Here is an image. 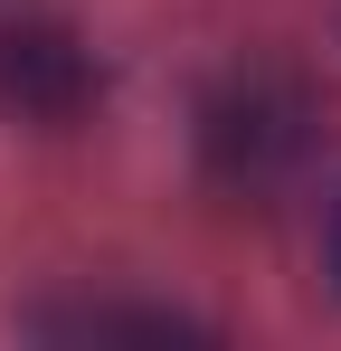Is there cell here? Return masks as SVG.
I'll use <instances>...</instances> for the list:
<instances>
[{"mask_svg":"<svg viewBox=\"0 0 341 351\" xmlns=\"http://www.w3.org/2000/svg\"><path fill=\"white\" fill-rule=\"evenodd\" d=\"M332 276H341V219H332Z\"/></svg>","mask_w":341,"mask_h":351,"instance_id":"1","label":"cell"}]
</instances>
